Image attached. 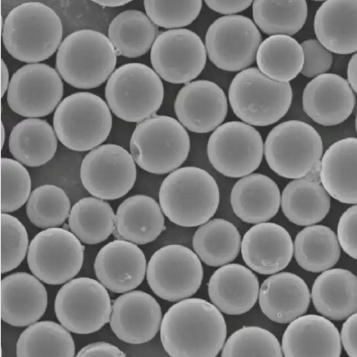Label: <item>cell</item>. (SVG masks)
Segmentation results:
<instances>
[{
	"label": "cell",
	"instance_id": "obj_2",
	"mask_svg": "<svg viewBox=\"0 0 357 357\" xmlns=\"http://www.w3.org/2000/svg\"><path fill=\"white\" fill-rule=\"evenodd\" d=\"M63 34L62 21L53 8L29 2L15 7L8 14L3 41L13 58L33 64L53 56L61 45Z\"/></svg>",
	"mask_w": 357,
	"mask_h": 357
},
{
	"label": "cell",
	"instance_id": "obj_7",
	"mask_svg": "<svg viewBox=\"0 0 357 357\" xmlns=\"http://www.w3.org/2000/svg\"><path fill=\"white\" fill-rule=\"evenodd\" d=\"M54 127L59 142L69 150L92 151L108 138L112 127V113L99 96L74 93L59 103Z\"/></svg>",
	"mask_w": 357,
	"mask_h": 357
},
{
	"label": "cell",
	"instance_id": "obj_15",
	"mask_svg": "<svg viewBox=\"0 0 357 357\" xmlns=\"http://www.w3.org/2000/svg\"><path fill=\"white\" fill-rule=\"evenodd\" d=\"M80 176L84 187L91 196L111 201L124 197L134 187L136 163L123 147L103 145L85 156Z\"/></svg>",
	"mask_w": 357,
	"mask_h": 357
},
{
	"label": "cell",
	"instance_id": "obj_22",
	"mask_svg": "<svg viewBox=\"0 0 357 357\" xmlns=\"http://www.w3.org/2000/svg\"><path fill=\"white\" fill-rule=\"evenodd\" d=\"M356 104L355 94L344 78L325 73L310 82L303 94V108L317 124L333 126L351 117Z\"/></svg>",
	"mask_w": 357,
	"mask_h": 357
},
{
	"label": "cell",
	"instance_id": "obj_49",
	"mask_svg": "<svg viewBox=\"0 0 357 357\" xmlns=\"http://www.w3.org/2000/svg\"><path fill=\"white\" fill-rule=\"evenodd\" d=\"M77 357H126V354L117 347L106 342L93 343L85 346L77 353Z\"/></svg>",
	"mask_w": 357,
	"mask_h": 357
},
{
	"label": "cell",
	"instance_id": "obj_43",
	"mask_svg": "<svg viewBox=\"0 0 357 357\" xmlns=\"http://www.w3.org/2000/svg\"><path fill=\"white\" fill-rule=\"evenodd\" d=\"M1 168V210L12 213L29 201L31 191L29 172L22 163L11 159L0 161Z\"/></svg>",
	"mask_w": 357,
	"mask_h": 357
},
{
	"label": "cell",
	"instance_id": "obj_21",
	"mask_svg": "<svg viewBox=\"0 0 357 357\" xmlns=\"http://www.w3.org/2000/svg\"><path fill=\"white\" fill-rule=\"evenodd\" d=\"M99 282L115 293H126L140 286L146 272L144 252L135 243L116 240L104 246L94 263Z\"/></svg>",
	"mask_w": 357,
	"mask_h": 357
},
{
	"label": "cell",
	"instance_id": "obj_29",
	"mask_svg": "<svg viewBox=\"0 0 357 357\" xmlns=\"http://www.w3.org/2000/svg\"><path fill=\"white\" fill-rule=\"evenodd\" d=\"M233 212L245 223L257 224L273 219L280 211L281 194L276 182L261 173L239 180L232 188Z\"/></svg>",
	"mask_w": 357,
	"mask_h": 357
},
{
	"label": "cell",
	"instance_id": "obj_33",
	"mask_svg": "<svg viewBox=\"0 0 357 357\" xmlns=\"http://www.w3.org/2000/svg\"><path fill=\"white\" fill-rule=\"evenodd\" d=\"M320 182L307 178L294 180L281 196L282 212L291 223L308 226L326 219L331 208V198Z\"/></svg>",
	"mask_w": 357,
	"mask_h": 357
},
{
	"label": "cell",
	"instance_id": "obj_54",
	"mask_svg": "<svg viewBox=\"0 0 357 357\" xmlns=\"http://www.w3.org/2000/svg\"><path fill=\"white\" fill-rule=\"evenodd\" d=\"M5 129L3 124L1 123V150H3L5 143Z\"/></svg>",
	"mask_w": 357,
	"mask_h": 357
},
{
	"label": "cell",
	"instance_id": "obj_23",
	"mask_svg": "<svg viewBox=\"0 0 357 357\" xmlns=\"http://www.w3.org/2000/svg\"><path fill=\"white\" fill-rule=\"evenodd\" d=\"M1 319L15 327L36 323L46 312L47 291L38 278L26 272L6 276L0 284Z\"/></svg>",
	"mask_w": 357,
	"mask_h": 357
},
{
	"label": "cell",
	"instance_id": "obj_52",
	"mask_svg": "<svg viewBox=\"0 0 357 357\" xmlns=\"http://www.w3.org/2000/svg\"><path fill=\"white\" fill-rule=\"evenodd\" d=\"M10 73H8V68L3 59H1V98L8 91L10 86Z\"/></svg>",
	"mask_w": 357,
	"mask_h": 357
},
{
	"label": "cell",
	"instance_id": "obj_45",
	"mask_svg": "<svg viewBox=\"0 0 357 357\" xmlns=\"http://www.w3.org/2000/svg\"><path fill=\"white\" fill-rule=\"evenodd\" d=\"M1 219V274L18 268L27 255L29 238L23 224L10 214L2 213Z\"/></svg>",
	"mask_w": 357,
	"mask_h": 357
},
{
	"label": "cell",
	"instance_id": "obj_4",
	"mask_svg": "<svg viewBox=\"0 0 357 357\" xmlns=\"http://www.w3.org/2000/svg\"><path fill=\"white\" fill-rule=\"evenodd\" d=\"M117 57L105 34L83 29L69 34L61 43L56 67L63 80L74 88L93 89L114 73Z\"/></svg>",
	"mask_w": 357,
	"mask_h": 357
},
{
	"label": "cell",
	"instance_id": "obj_18",
	"mask_svg": "<svg viewBox=\"0 0 357 357\" xmlns=\"http://www.w3.org/2000/svg\"><path fill=\"white\" fill-rule=\"evenodd\" d=\"M227 97L219 85L208 80L190 82L179 91L176 115L183 126L195 133H208L227 117Z\"/></svg>",
	"mask_w": 357,
	"mask_h": 357
},
{
	"label": "cell",
	"instance_id": "obj_38",
	"mask_svg": "<svg viewBox=\"0 0 357 357\" xmlns=\"http://www.w3.org/2000/svg\"><path fill=\"white\" fill-rule=\"evenodd\" d=\"M68 225L72 233L84 245H99L114 232L116 214L104 200L84 198L73 205Z\"/></svg>",
	"mask_w": 357,
	"mask_h": 357
},
{
	"label": "cell",
	"instance_id": "obj_50",
	"mask_svg": "<svg viewBox=\"0 0 357 357\" xmlns=\"http://www.w3.org/2000/svg\"><path fill=\"white\" fill-rule=\"evenodd\" d=\"M207 6L212 10L219 13L222 15H234L248 10V8L254 3V1H212L206 0L205 1Z\"/></svg>",
	"mask_w": 357,
	"mask_h": 357
},
{
	"label": "cell",
	"instance_id": "obj_25",
	"mask_svg": "<svg viewBox=\"0 0 357 357\" xmlns=\"http://www.w3.org/2000/svg\"><path fill=\"white\" fill-rule=\"evenodd\" d=\"M311 294L306 282L291 272L276 273L259 289V303L264 314L276 323L287 324L309 309Z\"/></svg>",
	"mask_w": 357,
	"mask_h": 357
},
{
	"label": "cell",
	"instance_id": "obj_24",
	"mask_svg": "<svg viewBox=\"0 0 357 357\" xmlns=\"http://www.w3.org/2000/svg\"><path fill=\"white\" fill-rule=\"evenodd\" d=\"M282 350L286 357H339L342 342L338 329L326 317L301 316L287 326Z\"/></svg>",
	"mask_w": 357,
	"mask_h": 357
},
{
	"label": "cell",
	"instance_id": "obj_8",
	"mask_svg": "<svg viewBox=\"0 0 357 357\" xmlns=\"http://www.w3.org/2000/svg\"><path fill=\"white\" fill-rule=\"evenodd\" d=\"M109 109L128 123H142L162 106L164 86L151 67L132 63L120 66L109 77L105 89Z\"/></svg>",
	"mask_w": 357,
	"mask_h": 357
},
{
	"label": "cell",
	"instance_id": "obj_37",
	"mask_svg": "<svg viewBox=\"0 0 357 357\" xmlns=\"http://www.w3.org/2000/svg\"><path fill=\"white\" fill-rule=\"evenodd\" d=\"M296 261L305 271L319 273L334 267L341 256V248L335 232L324 225H312L296 237Z\"/></svg>",
	"mask_w": 357,
	"mask_h": 357
},
{
	"label": "cell",
	"instance_id": "obj_20",
	"mask_svg": "<svg viewBox=\"0 0 357 357\" xmlns=\"http://www.w3.org/2000/svg\"><path fill=\"white\" fill-rule=\"evenodd\" d=\"M241 255L252 271L274 275L289 266L294 255L291 235L283 226L271 222L257 224L241 240Z\"/></svg>",
	"mask_w": 357,
	"mask_h": 357
},
{
	"label": "cell",
	"instance_id": "obj_17",
	"mask_svg": "<svg viewBox=\"0 0 357 357\" xmlns=\"http://www.w3.org/2000/svg\"><path fill=\"white\" fill-rule=\"evenodd\" d=\"M63 94V82L56 69L43 64H28L13 74L7 103L22 117H45L59 105Z\"/></svg>",
	"mask_w": 357,
	"mask_h": 357
},
{
	"label": "cell",
	"instance_id": "obj_6",
	"mask_svg": "<svg viewBox=\"0 0 357 357\" xmlns=\"http://www.w3.org/2000/svg\"><path fill=\"white\" fill-rule=\"evenodd\" d=\"M292 99L290 83L270 80L256 67L246 68L235 76L229 91L234 115L252 126L276 124L289 112Z\"/></svg>",
	"mask_w": 357,
	"mask_h": 357
},
{
	"label": "cell",
	"instance_id": "obj_42",
	"mask_svg": "<svg viewBox=\"0 0 357 357\" xmlns=\"http://www.w3.org/2000/svg\"><path fill=\"white\" fill-rule=\"evenodd\" d=\"M222 349V357L284 356L277 337L269 330L257 326H245L236 330Z\"/></svg>",
	"mask_w": 357,
	"mask_h": 357
},
{
	"label": "cell",
	"instance_id": "obj_11",
	"mask_svg": "<svg viewBox=\"0 0 357 357\" xmlns=\"http://www.w3.org/2000/svg\"><path fill=\"white\" fill-rule=\"evenodd\" d=\"M264 144L254 126L231 121L214 130L208 138L207 155L212 166L223 176L241 178L256 171L262 162Z\"/></svg>",
	"mask_w": 357,
	"mask_h": 357
},
{
	"label": "cell",
	"instance_id": "obj_16",
	"mask_svg": "<svg viewBox=\"0 0 357 357\" xmlns=\"http://www.w3.org/2000/svg\"><path fill=\"white\" fill-rule=\"evenodd\" d=\"M204 43L189 29L164 31L151 48L153 68L165 82L188 84L202 73L206 64Z\"/></svg>",
	"mask_w": 357,
	"mask_h": 357
},
{
	"label": "cell",
	"instance_id": "obj_13",
	"mask_svg": "<svg viewBox=\"0 0 357 357\" xmlns=\"http://www.w3.org/2000/svg\"><path fill=\"white\" fill-rule=\"evenodd\" d=\"M84 252L81 241L72 232L60 228L46 229L30 243L29 267L42 282L63 284L80 272Z\"/></svg>",
	"mask_w": 357,
	"mask_h": 357
},
{
	"label": "cell",
	"instance_id": "obj_9",
	"mask_svg": "<svg viewBox=\"0 0 357 357\" xmlns=\"http://www.w3.org/2000/svg\"><path fill=\"white\" fill-rule=\"evenodd\" d=\"M270 169L285 179L307 177L321 161L324 143L317 130L300 120H289L275 126L264 145Z\"/></svg>",
	"mask_w": 357,
	"mask_h": 357
},
{
	"label": "cell",
	"instance_id": "obj_1",
	"mask_svg": "<svg viewBox=\"0 0 357 357\" xmlns=\"http://www.w3.org/2000/svg\"><path fill=\"white\" fill-rule=\"evenodd\" d=\"M226 337L227 326L222 312L203 299L178 301L161 322V342L172 357H215Z\"/></svg>",
	"mask_w": 357,
	"mask_h": 357
},
{
	"label": "cell",
	"instance_id": "obj_30",
	"mask_svg": "<svg viewBox=\"0 0 357 357\" xmlns=\"http://www.w3.org/2000/svg\"><path fill=\"white\" fill-rule=\"evenodd\" d=\"M165 230V217L153 198L136 195L125 200L116 214V236L136 245H146Z\"/></svg>",
	"mask_w": 357,
	"mask_h": 357
},
{
	"label": "cell",
	"instance_id": "obj_12",
	"mask_svg": "<svg viewBox=\"0 0 357 357\" xmlns=\"http://www.w3.org/2000/svg\"><path fill=\"white\" fill-rule=\"evenodd\" d=\"M204 268L192 250L177 245L155 252L146 268V280L153 292L169 302L192 297L202 284Z\"/></svg>",
	"mask_w": 357,
	"mask_h": 357
},
{
	"label": "cell",
	"instance_id": "obj_35",
	"mask_svg": "<svg viewBox=\"0 0 357 357\" xmlns=\"http://www.w3.org/2000/svg\"><path fill=\"white\" fill-rule=\"evenodd\" d=\"M158 29L145 13L127 10L118 15L109 27V39L116 53L129 59L148 53L158 38Z\"/></svg>",
	"mask_w": 357,
	"mask_h": 357
},
{
	"label": "cell",
	"instance_id": "obj_51",
	"mask_svg": "<svg viewBox=\"0 0 357 357\" xmlns=\"http://www.w3.org/2000/svg\"><path fill=\"white\" fill-rule=\"evenodd\" d=\"M357 55L354 54L347 66V82L355 93L357 92L356 80Z\"/></svg>",
	"mask_w": 357,
	"mask_h": 357
},
{
	"label": "cell",
	"instance_id": "obj_26",
	"mask_svg": "<svg viewBox=\"0 0 357 357\" xmlns=\"http://www.w3.org/2000/svg\"><path fill=\"white\" fill-rule=\"evenodd\" d=\"M259 293L256 275L240 264L221 266L208 283V293L215 306L225 314H245L255 306Z\"/></svg>",
	"mask_w": 357,
	"mask_h": 357
},
{
	"label": "cell",
	"instance_id": "obj_28",
	"mask_svg": "<svg viewBox=\"0 0 357 357\" xmlns=\"http://www.w3.org/2000/svg\"><path fill=\"white\" fill-rule=\"evenodd\" d=\"M319 179L329 196L344 204L357 203V139L346 138L321 156Z\"/></svg>",
	"mask_w": 357,
	"mask_h": 357
},
{
	"label": "cell",
	"instance_id": "obj_48",
	"mask_svg": "<svg viewBox=\"0 0 357 357\" xmlns=\"http://www.w3.org/2000/svg\"><path fill=\"white\" fill-rule=\"evenodd\" d=\"M340 337L342 338L341 342L347 355L351 357H356L357 315L356 312L347 319L342 326V335Z\"/></svg>",
	"mask_w": 357,
	"mask_h": 357
},
{
	"label": "cell",
	"instance_id": "obj_14",
	"mask_svg": "<svg viewBox=\"0 0 357 357\" xmlns=\"http://www.w3.org/2000/svg\"><path fill=\"white\" fill-rule=\"evenodd\" d=\"M263 42L257 25L248 17L226 15L216 20L206 34V50L222 71L240 72L255 62Z\"/></svg>",
	"mask_w": 357,
	"mask_h": 357
},
{
	"label": "cell",
	"instance_id": "obj_36",
	"mask_svg": "<svg viewBox=\"0 0 357 357\" xmlns=\"http://www.w3.org/2000/svg\"><path fill=\"white\" fill-rule=\"evenodd\" d=\"M256 60L259 71L270 80L289 83L301 73L304 55L294 38L273 36L261 43Z\"/></svg>",
	"mask_w": 357,
	"mask_h": 357
},
{
	"label": "cell",
	"instance_id": "obj_3",
	"mask_svg": "<svg viewBox=\"0 0 357 357\" xmlns=\"http://www.w3.org/2000/svg\"><path fill=\"white\" fill-rule=\"evenodd\" d=\"M160 205L169 220L183 228H195L210 221L220 205L219 186L204 169L185 167L165 178Z\"/></svg>",
	"mask_w": 357,
	"mask_h": 357
},
{
	"label": "cell",
	"instance_id": "obj_39",
	"mask_svg": "<svg viewBox=\"0 0 357 357\" xmlns=\"http://www.w3.org/2000/svg\"><path fill=\"white\" fill-rule=\"evenodd\" d=\"M19 357H73L75 345L73 336L63 326L56 322H36L21 334L16 345Z\"/></svg>",
	"mask_w": 357,
	"mask_h": 357
},
{
	"label": "cell",
	"instance_id": "obj_44",
	"mask_svg": "<svg viewBox=\"0 0 357 357\" xmlns=\"http://www.w3.org/2000/svg\"><path fill=\"white\" fill-rule=\"evenodd\" d=\"M146 15L155 25L167 29H181L193 23L203 6L202 0L158 1L145 0Z\"/></svg>",
	"mask_w": 357,
	"mask_h": 357
},
{
	"label": "cell",
	"instance_id": "obj_41",
	"mask_svg": "<svg viewBox=\"0 0 357 357\" xmlns=\"http://www.w3.org/2000/svg\"><path fill=\"white\" fill-rule=\"evenodd\" d=\"M71 210L70 199L63 189L55 185H43L34 189L26 204L30 221L45 230L62 226Z\"/></svg>",
	"mask_w": 357,
	"mask_h": 357
},
{
	"label": "cell",
	"instance_id": "obj_40",
	"mask_svg": "<svg viewBox=\"0 0 357 357\" xmlns=\"http://www.w3.org/2000/svg\"><path fill=\"white\" fill-rule=\"evenodd\" d=\"M308 6L305 0L252 3V17L257 27L268 36H291L298 33L306 23Z\"/></svg>",
	"mask_w": 357,
	"mask_h": 357
},
{
	"label": "cell",
	"instance_id": "obj_31",
	"mask_svg": "<svg viewBox=\"0 0 357 357\" xmlns=\"http://www.w3.org/2000/svg\"><path fill=\"white\" fill-rule=\"evenodd\" d=\"M311 297L321 315L345 320L357 310V278L346 269L326 270L317 278Z\"/></svg>",
	"mask_w": 357,
	"mask_h": 357
},
{
	"label": "cell",
	"instance_id": "obj_46",
	"mask_svg": "<svg viewBox=\"0 0 357 357\" xmlns=\"http://www.w3.org/2000/svg\"><path fill=\"white\" fill-rule=\"evenodd\" d=\"M304 64L301 74L307 78H316L326 73L333 62L332 53L314 39L305 41L301 45Z\"/></svg>",
	"mask_w": 357,
	"mask_h": 357
},
{
	"label": "cell",
	"instance_id": "obj_19",
	"mask_svg": "<svg viewBox=\"0 0 357 357\" xmlns=\"http://www.w3.org/2000/svg\"><path fill=\"white\" fill-rule=\"evenodd\" d=\"M162 319L160 305L153 296L134 291L120 296L113 302L109 323L121 341L142 344L158 335Z\"/></svg>",
	"mask_w": 357,
	"mask_h": 357
},
{
	"label": "cell",
	"instance_id": "obj_47",
	"mask_svg": "<svg viewBox=\"0 0 357 357\" xmlns=\"http://www.w3.org/2000/svg\"><path fill=\"white\" fill-rule=\"evenodd\" d=\"M357 206L354 205L342 215L337 226V240L346 254L357 259Z\"/></svg>",
	"mask_w": 357,
	"mask_h": 357
},
{
	"label": "cell",
	"instance_id": "obj_53",
	"mask_svg": "<svg viewBox=\"0 0 357 357\" xmlns=\"http://www.w3.org/2000/svg\"><path fill=\"white\" fill-rule=\"evenodd\" d=\"M129 0H127V1H125V0H107V1H97V0H95L93 3H98L102 6L104 7H119L121 6H124L128 3H130Z\"/></svg>",
	"mask_w": 357,
	"mask_h": 357
},
{
	"label": "cell",
	"instance_id": "obj_10",
	"mask_svg": "<svg viewBox=\"0 0 357 357\" xmlns=\"http://www.w3.org/2000/svg\"><path fill=\"white\" fill-rule=\"evenodd\" d=\"M112 302L107 289L89 277H78L66 284L55 300L57 319L69 332L89 335L110 321Z\"/></svg>",
	"mask_w": 357,
	"mask_h": 357
},
{
	"label": "cell",
	"instance_id": "obj_27",
	"mask_svg": "<svg viewBox=\"0 0 357 357\" xmlns=\"http://www.w3.org/2000/svg\"><path fill=\"white\" fill-rule=\"evenodd\" d=\"M317 41L337 54L357 50L356 0H328L319 8L314 20Z\"/></svg>",
	"mask_w": 357,
	"mask_h": 357
},
{
	"label": "cell",
	"instance_id": "obj_32",
	"mask_svg": "<svg viewBox=\"0 0 357 357\" xmlns=\"http://www.w3.org/2000/svg\"><path fill=\"white\" fill-rule=\"evenodd\" d=\"M8 147L16 161L27 167L38 168L54 159L57 136L47 121L29 118L14 126Z\"/></svg>",
	"mask_w": 357,
	"mask_h": 357
},
{
	"label": "cell",
	"instance_id": "obj_5",
	"mask_svg": "<svg viewBox=\"0 0 357 357\" xmlns=\"http://www.w3.org/2000/svg\"><path fill=\"white\" fill-rule=\"evenodd\" d=\"M130 150L138 167L153 174H167L185 162L190 139L175 118L153 116L136 126Z\"/></svg>",
	"mask_w": 357,
	"mask_h": 357
},
{
	"label": "cell",
	"instance_id": "obj_34",
	"mask_svg": "<svg viewBox=\"0 0 357 357\" xmlns=\"http://www.w3.org/2000/svg\"><path fill=\"white\" fill-rule=\"evenodd\" d=\"M241 240L236 226L228 221L216 219L199 226L193 238V248L206 265L221 267L236 259Z\"/></svg>",
	"mask_w": 357,
	"mask_h": 357
}]
</instances>
